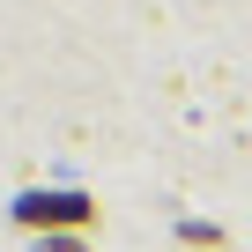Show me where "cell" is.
<instances>
[{"label": "cell", "mask_w": 252, "mask_h": 252, "mask_svg": "<svg viewBox=\"0 0 252 252\" xmlns=\"http://www.w3.org/2000/svg\"><path fill=\"white\" fill-rule=\"evenodd\" d=\"M15 215H23V222H82V215H89V200H60V193H37V200H23Z\"/></svg>", "instance_id": "6da1fadb"}, {"label": "cell", "mask_w": 252, "mask_h": 252, "mask_svg": "<svg viewBox=\"0 0 252 252\" xmlns=\"http://www.w3.org/2000/svg\"><path fill=\"white\" fill-rule=\"evenodd\" d=\"M37 252H89V245H82V237H45Z\"/></svg>", "instance_id": "7a4b0ae2"}]
</instances>
